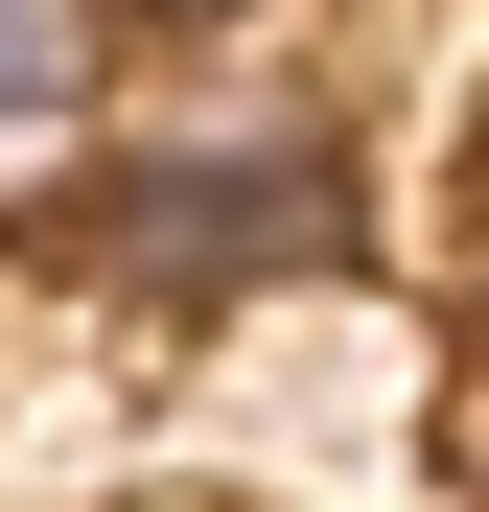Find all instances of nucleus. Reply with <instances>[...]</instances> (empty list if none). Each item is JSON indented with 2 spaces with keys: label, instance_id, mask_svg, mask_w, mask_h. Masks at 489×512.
<instances>
[{
  "label": "nucleus",
  "instance_id": "1",
  "mask_svg": "<svg viewBox=\"0 0 489 512\" xmlns=\"http://www.w3.org/2000/svg\"><path fill=\"white\" fill-rule=\"evenodd\" d=\"M94 256L140 303H210V280H280V256H326V163L303 140H140L94 187Z\"/></svg>",
  "mask_w": 489,
  "mask_h": 512
},
{
  "label": "nucleus",
  "instance_id": "2",
  "mask_svg": "<svg viewBox=\"0 0 489 512\" xmlns=\"http://www.w3.org/2000/svg\"><path fill=\"white\" fill-rule=\"evenodd\" d=\"M70 47H94V0H0V117H47V94H70Z\"/></svg>",
  "mask_w": 489,
  "mask_h": 512
}]
</instances>
